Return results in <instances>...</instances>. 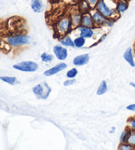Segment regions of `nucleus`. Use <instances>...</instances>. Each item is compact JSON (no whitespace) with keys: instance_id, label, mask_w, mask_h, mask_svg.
<instances>
[{"instance_id":"obj_12","label":"nucleus","mask_w":135,"mask_h":150,"mask_svg":"<svg viewBox=\"0 0 135 150\" xmlns=\"http://www.w3.org/2000/svg\"><path fill=\"white\" fill-rule=\"evenodd\" d=\"M30 6L34 12L35 13L41 12L44 8L42 0H31Z\"/></svg>"},{"instance_id":"obj_10","label":"nucleus","mask_w":135,"mask_h":150,"mask_svg":"<svg viewBox=\"0 0 135 150\" xmlns=\"http://www.w3.org/2000/svg\"><path fill=\"white\" fill-rule=\"evenodd\" d=\"M82 13L81 12L79 11V9L76 10V11H73L71 14V18L72 25L74 27H78V26L80 25V23H81V18H82Z\"/></svg>"},{"instance_id":"obj_18","label":"nucleus","mask_w":135,"mask_h":150,"mask_svg":"<svg viewBox=\"0 0 135 150\" xmlns=\"http://www.w3.org/2000/svg\"><path fill=\"white\" fill-rule=\"evenodd\" d=\"M32 91L36 95L40 97V98H42L43 95H44V88L40 84H38L35 85V86L32 88Z\"/></svg>"},{"instance_id":"obj_14","label":"nucleus","mask_w":135,"mask_h":150,"mask_svg":"<svg viewBox=\"0 0 135 150\" xmlns=\"http://www.w3.org/2000/svg\"><path fill=\"white\" fill-rule=\"evenodd\" d=\"M125 143L129 144L132 147H135V130L129 128V132L127 135Z\"/></svg>"},{"instance_id":"obj_7","label":"nucleus","mask_w":135,"mask_h":150,"mask_svg":"<svg viewBox=\"0 0 135 150\" xmlns=\"http://www.w3.org/2000/svg\"><path fill=\"white\" fill-rule=\"evenodd\" d=\"M53 52L59 60H65L67 58L68 52L66 48L61 46H56L53 47Z\"/></svg>"},{"instance_id":"obj_16","label":"nucleus","mask_w":135,"mask_h":150,"mask_svg":"<svg viewBox=\"0 0 135 150\" xmlns=\"http://www.w3.org/2000/svg\"><path fill=\"white\" fill-rule=\"evenodd\" d=\"M61 45L65 46H70V47H74L75 43L74 41L71 39V38L68 35H65L61 39Z\"/></svg>"},{"instance_id":"obj_27","label":"nucleus","mask_w":135,"mask_h":150,"mask_svg":"<svg viewBox=\"0 0 135 150\" xmlns=\"http://www.w3.org/2000/svg\"><path fill=\"white\" fill-rule=\"evenodd\" d=\"M85 1H87L88 3L89 4V5L91 6V7H94L96 6L98 2L99 1V0H85Z\"/></svg>"},{"instance_id":"obj_32","label":"nucleus","mask_w":135,"mask_h":150,"mask_svg":"<svg viewBox=\"0 0 135 150\" xmlns=\"http://www.w3.org/2000/svg\"><path fill=\"white\" fill-rule=\"evenodd\" d=\"M71 1L72 2H77V1H80V0H71Z\"/></svg>"},{"instance_id":"obj_30","label":"nucleus","mask_w":135,"mask_h":150,"mask_svg":"<svg viewBox=\"0 0 135 150\" xmlns=\"http://www.w3.org/2000/svg\"><path fill=\"white\" fill-rule=\"evenodd\" d=\"M106 36H107V35H103L102 36V37H101L100 39L99 40H98V42L96 44V45H97V44H98V43L101 42H102V41H103V40H104L105 38H106Z\"/></svg>"},{"instance_id":"obj_5","label":"nucleus","mask_w":135,"mask_h":150,"mask_svg":"<svg viewBox=\"0 0 135 150\" xmlns=\"http://www.w3.org/2000/svg\"><path fill=\"white\" fill-rule=\"evenodd\" d=\"M93 21H94V25L96 26H108V27H112L114 22L112 19H108L98 12L95 11L92 15Z\"/></svg>"},{"instance_id":"obj_24","label":"nucleus","mask_w":135,"mask_h":150,"mask_svg":"<svg viewBox=\"0 0 135 150\" xmlns=\"http://www.w3.org/2000/svg\"><path fill=\"white\" fill-rule=\"evenodd\" d=\"M132 149H133L132 148V146L127 143H121L119 147V149L121 150H131Z\"/></svg>"},{"instance_id":"obj_1","label":"nucleus","mask_w":135,"mask_h":150,"mask_svg":"<svg viewBox=\"0 0 135 150\" xmlns=\"http://www.w3.org/2000/svg\"><path fill=\"white\" fill-rule=\"evenodd\" d=\"M95 7L96 11L100 13L103 16L108 18V19H113L115 18L116 15L119 14L117 11L116 8H111V7H109L105 0H99Z\"/></svg>"},{"instance_id":"obj_31","label":"nucleus","mask_w":135,"mask_h":150,"mask_svg":"<svg viewBox=\"0 0 135 150\" xmlns=\"http://www.w3.org/2000/svg\"><path fill=\"white\" fill-rule=\"evenodd\" d=\"M130 85H131V86H132V87H134V89H135V83H134V82L130 83Z\"/></svg>"},{"instance_id":"obj_9","label":"nucleus","mask_w":135,"mask_h":150,"mask_svg":"<svg viewBox=\"0 0 135 150\" xmlns=\"http://www.w3.org/2000/svg\"><path fill=\"white\" fill-rule=\"evenodd\" d=\"M89 59L90 56L88 54H82V55L75 57L73 59V64L77 66H84L88 63Z\"/></svg>"},{"instance_id":"obj_6","label":"nucleus","mask_w":135,"mask_h":150,"mask_svg":"<svg viewBox=\"0 0 135 150\" xmlns=\"http://www.w3.org/2000/svg\"><path fill=\"white\" fill-rule=\"evenodd\" d=\"M80 25L82 26V27H86L90 28H92L95 26L94 21H93L92 19V16L88 12L85 13H83L82 15Z\"/></svg>"},{"instance_id":"obj_29","label":"nucleus","mask_w":135,"mask_h":150,"mask_svg":"<svg viewBox=\"0 0 135 150\" xmlns=\"http://www.w3.org/2000/svg\"><path fill=\"white\" fill-rule=\"evenodd\" d=\"M127 109L131 111H135V104H132L127 106Z\"/></svg>"},{"instance_id":"obj_23","label":"nucleus","mask_w":135,"mask_h":150,"mask_svg":"<svg viewBox=\"0 0 135 150\" xmlns=\"http://www.w3.org/2000/svg\"><path fill=\"white\" fill-rule=\"evenodd\" d=\"M78 74V71L76 68H72L71 70L68 71L67 73V77H69V78H74L77 76Z\"/></svg>"},{"instance_id":"obj_15","label":"nucleus","mask_w":135,"mask_h":150,"mask_svg":"<svg viewBox=\"0 0 135 150\" xmlns=\"http://www.w3.org/2000/svg\"><path fill=\"white\" fill-rule=\"evenodd\" d=\"M116 10L119 13H122L126 11L128 8V4L124 0H119L116 4Z\"/></svg>"},{"instance_id":"obj_2","label":"nucleus","mask_w":135,"mask_h":150,"mask_svg":"<svg viewBox=\"0 0 135 150\" xmlns=\"http://www.w3.org/2000/svg\"><path fill=\"white\" fill-rule=\"evenodd\" d=\"M72 27V25L71 18L70 17H65L57 23V32L59 35L65 36L71 30Z\"/></svg>"},{"instance_id":"obj_22","label":"nucleus","mask_w":135,"mask_h":150,"mask_svg":"<svg viewBox=\"0 0 135 150\" xmlns=\"http://www.w3.org/2000/svg\"><path fill=\"white\" fill-rule=\"evenodd\" d=\"M41 58L43 62H50L53 59V56L51 55V54H47L46 52H44L41 55Z\"/></svg>"},{"instance_id":"obj_8","label":"nucleus","mask_w":135,"mask_h":150,"mask_svg":"<svg viewBox=\"0 0 135 150\" xmlns=\"http://www.w3.org/2000/svg\"><path fill=\"white\" fill-rule=\"evenodd\" d=\"M67 68V66L66 64L65 63H60L56 65V66H54L53 68H51L50 69H48L46 71H44V75L45 76H51L52 75L56 74L58 72L61 71L62 70H64Z\"/></svg>"},{"instance_id":"obj_17","label":"nucleus","mask_w":135,"mask_h":150,"mask_svg":"<svg viewBox=\"0 0 135 150\" xmlns=\"http://www.w3.org/2000/svg\"><path fill=\"white\" fill-rule=\"evenodd\" d=\"M90 8H91V6L85 0H82L79 7V11L81 12L82 14L85 13H88Z\"/></svg>"},{"instance_id":"obj_20","label":"nucleus","mask_w":135,"mask_h":150,"mask_svg":"<svg viewBox=\"0 0 135 150\" xmlns=\"http://www.w3.org/2000/svg\"><path fill=\"white\" fill-rule=\"evenodd\" d=\"M75 43V46L77 48H81L83 46L85 45L86 43V40L85 38L82 37H79L75 38L73 40Z\"/></svg>"},{"instance_id":"obj_19","label":"nucleus","mask_w":135,"mask_h":150,"mask_svg":"<svg viewBox=\"0 0 135 150\" xmlns=\"http://www.w3.org/2000/svg\"><path fill=\"white\" fill-rule=\"evenodd\" d=\"M108 91V85L106 83L105 81H102L99 87L97 90V95H102L105 94Z\"/></svg>"},{"instance_id":"obj_13","label":"nucleus","mask_w":135,"mask_h":150,"mask_svg":"<svg viewBox=\"0 0 135 150\" xmlns=\"http://www.w3.org/2000/svg\"><path fill=\"white\" fill-rule=\"evenodd\" d=\"M79 30L80 37H82L85 38H91L92 37V36L94 35V31H93L92 28L82 27V26H81V27L79 28Z\"/></svg>"},{"instance_id":"obj_4","label":"nucleus","mask_w":135,"mask_h":150,"mask_svg":"<svg viewBox=\"0 0 135 150\" xmlns=\"http://www.w3.org/2000/svg\"><path fill=\"white\" fill-rule=\"evenodd\" d=\"M13 68L19 71L32 72L37 70L38 68V65L36 62H34L26 61L15 64Z\"/></svg>"},{"instance_id":"obj_28","label":"nucleus","mask_w":135,"mask_h":150,"mask_svg":"<svg viewBox=\"0 0 135 150\" xmlns=\"http://www.w3.org/2000/svg\"><path fill=\"white\" fill-rule=\"evenodd\" d=\"M129 125L130 127L132 129V130H135V118H132L129 121Z\"/></svg>"},{"instance_id":"obj_33","label":"nucleus","mask_w":135,"mask_h":150,"mask_svg":"<svg viewBox=\"0 0 135 150\" xmlns=\"http://www.w3.org/2000/svg\"><path fill=\"white\" fill-rule=\"evenodd\" d=\"M134 51H135V42L134 44Z\"/></svg>"},{"instance_id":"obj_34","label":"nucleus","mask_w":135,"mask_h":150,"mask_svg":"<svg viewBox=\"0 0 135 150\" xmlns=\"http://www.w3.org/2000/svg\"><path fill=\"white\" fill-rule=\"evenodd\" d=\"M27 1H28V0H27Z\"/></svg>"},{"instance_id":"obj_26","label":"nucleus","mask_w":135,"mask_h":150,"mask_svg":"<svg viewBox=\"0 0 135 150\" xmlns=\"http://www.w3.org/2000/svg\"><path fill=\"white\" fill-rule=\"evenodd\" d=\"M76 83V79H72L67 80V81H65L63 83V85L65 86H68V85H73L74 83Z\"/></svg>"},{"instance_id":"obj_21","label":"nucleus","mask_w":135,"mask_h":150,"mask_svg":"<svg viewBox=\"0 0 135 150\" xmlns=\"http://www.w3.org/2000/svg\"><path fill=\"white\" fill-rule=\"evenodd\" d=\"M0 79L4 82H6L10 85H13L16 81V78L15 77H8V76H1L0 77Z\"/></svg>"},{"instance_id":"obj_11","label":"nucleus","mask_w":135,"mask_h":150,"mask_svg":"<svg viewBox=\"0 0 135 150\" xmlns=\"http://www.w3.org/2000/svg\"><path fill=\"white\" fill-rule=\"evenodd\" d=\"M123 58L132 67H135V62L133 58V53L131 47H129L124 52L123 54Z\"/></svg>"},{"instance_id":"obj_3","label":"nucleus","mask_w":135,"mask_h":150,"mask_svg":"<svg viewBox=\"0 0 135 150\" xmlns=\"http://www.w3.org/2000/svg\"><path fill=\"white\" fill-rule=\"evenodd\" d=\"M7 42L13 46H19L24 45H28L30 42V37L26 35L12 36L7 38Z\"/></svg>"},{"instance_id":"obj_25","label":"nucleus","mask_w":135,"mask_h":150,"mask_svg":"<svg viewBox=\"0 0 135 150\" xmlns=\"http://www.w3.org/2000/svg\"><path fill=\"white\" fill-rule=\"evenodd\" d=\"M128 132H129V129H127V130H124L123 132L121 134V137H120L121 143H125L127 137V135H128Z\"/></svg>"}]
</instances>
